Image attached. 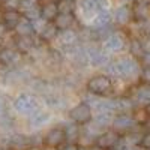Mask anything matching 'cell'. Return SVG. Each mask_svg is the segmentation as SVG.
<instances>
[{
	"label": "cell",
	"instance_id": "obj_1",
	"mask_svg": "<svg viewBox=\"0 0 150 150\" xmlns=\"http://www.w3.org/2000/svg\"><path fill=\"white\" fill-rule=\"evenodd\" d=\"M108 77L119 80H131L140 74V62L132 56H120L114 60H110L104 66Z\"/></svg>",
	"mask_w": 150,
	"mask_h": 150
},
{
	"label": "cell",
	"instance_id": "obj_2",
	"mask_svg": "<svg viewBox=\"0 0 150 150\" xmlns=\"http://www.w3.org/2000/svg\"><path fill=\"white\" fill-rule=\"evenodd\" d=\"M86 90H87V93H90L93 96L105 98V96L112 93V90H114V83H112V80L107 74H96L87 80Z\"/></svg>",
	"mask_w": 150,
	"mask_h": 150
},
{
	"label": "cell",
	"instance_id": "obj_3",
	"mask_svg": "<svg viewBox=\"0 0 150 150\" xmlns=\"http://www.w3.org/2000/svg\"><path fill=\"white\" fill-rule=\"evenodd\" d=\"M110 0H77L75 14H78V17H81L86 21V24H89L98 12L110 9Z\"/></svg>",
	"mask_w": 150,
	"mask_h": 150
},
{
	"label": "cell",
	"instance_id": "obj_4",
	"mask_svg": "<svg viewBox=\"0 0 150 150\" xmlns=\"http://www.w3.org/2000/svg\"><path fill=\"white\" fill-rule=\"evenodd\" d=\"M12 105H14V110L20 116H26V117H30L33 112H36L39 110V101H38V98L30 95V93H20L14 99V104Z\"/></svg>",
	"mask_w": 150,
	"mask_h": 150
},
{
	"label": "cell",
	"instance_id": "obj_5",
	"mask_svg": "<svg viewBox=\"0 0 150 150\" xmlns=\"http://www.w3.org/2000/svg\"><path fill=\"white\" fill-rule=\"evenodd\" d=\"M126 45V38H125L122 33H117V32H111L105 39L102 41V51L107 53L108 56L111 54H116V53H120L122 50Z\"/></svg>",
	"mask_w": 150,
	"mask_h": 150
},
{
	"label": "cell",
	"instance_id": "obj_6",
	"mask_svg": "<svg viewBox=\"0 0 150 150\" xmlns=\"http://www.w3.org/2000/svg\"><path fill=\"white\" fill-rule=\"evenodd\" d=\"M120 144V134L114 129H107L95 137V147L99 150H112Z\"/></svg>",
	"mask_w": 150,
	"mask_h": 150
},
{
	"label": "cell",
	"instance_id": "obj_7",
	"mask_svg": "<svg viewBox=\"0 0 150 150\" xmlns=\"http://www.w3.org/2000/svg\"><path fill=\"white\" fill-rule=\"evenodd\" d=\"M68 114H69L71 122L77 123V125H86L92 120L93 111H92V107L87 102H80L77 105H74Z\"/></svg>",
	"mask_w": 150,
	"mask_h": 150
},
{
	"label": "cell",
	"instance_id": "obj_8",
	"mask_svg": "<svg viewBox=\"0 0 150 150\" xmlns=\"http://www.w3.org/2000/svg\"><path fill=\"white\" fill-rule=\"evenodd\" d=\"M86 56H87V63L95 68H104L110 62V56L104 53L102 48L98 45L86 47Z\"/></svg>",
	"mask_w": 150,
	"mask_h": 150
},
{
	"label": "cell",
	"instance_id": "obj_9",
	"mask_svg": "<svg viewBox=\"0 0 150 150\" xmlns=\"http://www.w3.org/2000/svg\"><path fill=\"white\" fill-rule=\"evenodd\" d=\"M23 60V54L15 47H3L0 50V65L11 69L17 68Z\"/></svg>",
	"mask_w": 150,
	"mask_h": 150
},
{
	"label": "cell",
	"instance_id": "obj_10",
	"mask_svg": "<svg viewBox=\"0 0 150 150\" xmlns=\"http://www.w3.org/2000/svg\"><path fill=\"white\" fill-rule=\"evenodd\" d=\"M137 125V119L131 114V112H120L116 117H112L111 122V128L116 132H129L135 128Z\"/></svg>",
	"mask_w": 150,
	"mask_h": 150
},
{
	"label": "cell",
	"instance_id": "obj_11",
	"mask_svg": "<svg viewBox=\"0 0 150 150\" xmlns=\"http://www.w3.org/2000/svg\"><path fill=\"white\" fill-rule=\"evenodd\" d=\"M66 141L65 138V131L63 128H53L47 132V135L44 137V144L51 147V149H56V147H60Z\"/></svg>",
	"mask_w": 150,
	"mask_h": 150
},
{
	"label": "cell",
	"instance_id": "obj_12",
	"mask_svg": "<svg viewBox=\"0 0 150 150\" xmlns=\"http://www.w3.org/2000/svg\"><path fill=\"white\" fill-rule=\"evenodd\" d=\"M134 14H132V9L129 6V3H122L120 6L116 8V11L112 12V20H114L117 24L120 26H126V24L132 20Z\"/></svg>",
	"mask_w": 150,
	"mask_h": 150
},
{
	"label": "cell",
	"instance_id": "obj_13",
	"mask_svg": "<svg viewBox=\"0 0 150 150\" xmlns=\"http://www.w3.org/2000/svg\"><path fill=\"white\" fill-rule=\"evenodd\" d=\"M112 20V14L110 9H104L101 12H98V14L92 18V21L87 24L90 30H96V29H101V27H107L110 26V23Z\"/></svg>",
	"mask_w": 150,
	"mask_h": 150
},
{
	"label": "cell",
	"instance_id": "obj_14",
	"mask_svg": "<svg viewBox=\"0 0 150 150\" xmlns=\"http://www.w3.org/2000/svg\"><path fill=\"white\" fill-rule=\"evenodd\" d=\"M56 41L59 42L60 48L62 47H71L74 44H77L80 41V36L78 32L74 30V29H65V30H59Z\"/></svg>",
	"mask_w": 150,
	"mask_h": 150
},
{
	"label": "cell",
	"instance_id": "obj_15",
	"mask_svg": "<svg viewBox=\"0 0 150 150\" xmlns=\"http://www.w3.org/2000/svg\"><path fill=\"white\" fill-rule=\"evenodd\" d=\"M8 146L12 150H27L30 146V137L23 135V134H14L9 137L8 140Z\"/></svg>",
	"mask_w": 150,
	"mask_h": 150
},
{
	"label": "cell",
	"instance_id": "obj_16",
	"mask_svg": "<svg viewBox=\"0 0 150 150\" xmlns=\"http://www.w3.org/2000/svg\"><path fill=\"white\" fill-rule=\"evenodd\" d=\"M77 21V15L75 14H57V17L51 21L57 30H65V29H72V26Z\"/></svg>",
	"mask_w": 150,
	"mask_h": 150
},
{
	"label": "cell",
	"instance_id": "obj_17",
	"mask_svg": "<svg viewBox=\"0 0 150 150\" xmlns=\"http://www.w3.org/2000/svg\"><path fill=\"white\" fill-rule=\"evenodd\" d=\"M29 120H30V126L32 128H35V129L42 128V126H45L50 120H51V112L39 108L36 112H33V114L29 117Z\"/></svg>",
	"mask_w": 150,
	"mask_h": 150
},
{
	"label": "cell",
	"instance_id": "obj_18",
	"mask_svg": "<svg viewBox=\"0 0 150 150\" xmlns=\"http://www.w3.org/2000/svg\"><path fill=\"white\" fill-rule=\"evenodd\" d=\"M23 18V14L20 11H15V9H6L5 14H3V20L2 23L9 29V30H14V27L18 24V21Z\"/></svg>",
	"mask_w": 150,
	"mask_h": 150
},
{
	"label": "cell",
	"instance_id": "obj_19",
	"mask_svg": "<svg viewBox=\"0 0 150 150\" xmlns=\"http://www.w3.org/2000/svg\"><path fill=\"white\" fill-rule=\"evenodd\" d=\"M35 47H36V42L33 41V36H18V39L15 42V48L21 54H29Z\"/></svg>",
	"mask_w": 150,
	"mask_h": 150
},
{
	"label": "cell",
	"instance_id": "obj_20",
	"mask_svg": "<svg viewBox=\"0 0 150 150\" xmlns=\"http://www.w3.org/2000/svg\"><path fill=\"white\" fill-rule=\"evenodd\" d=\"M39 9H41V17L44 18V20H47V21H53L56 17H57V14H59V9H57V3L56 2H47L45 5H42V6H39Z\"/></svg>",
	"mask_w": 150,
	"mask_h": 150
},
{
	"label": "cell",
	"instance_id": "obj_21",
	"mask_svg": "<svg viewBox=\"0 0 150 150\" xmlns=\"http://www.w3.org/2000/svg\"><path fill=\"white\" fill-rule=\"evenodd\" d=\"M15 33L18 36H33L35 32H33V26H32V21H29L27 18H21L18 21V24L14 27Z\"/></svg>",
	"mask_w": 150,
	"mask_h": 150
},
{
	"label": "cell",
	"instance_id": "obj_22",
	"mask_svg": "<svg viewBox=\"0 0 150 150\" xmlns=\"http://www.w3.org/2000/svg\"><path fill=\"white\" fill-rule=\"evenodd\" d=\"M80 125H77V123H69V125H66V126L63 128V131H65V138H66V141L68 143H75V141H78L80 140V137H81V132H80Z\"/></svg>",
	"mask_w": 150,
	"mask_h": 150
},
{
	"label": "cell",
	"instance_id": "obj_23",
	"mask_svg": "<svg viewBox=\"0 0 150 150\" xmlns=\"http://www.w3.org/2000/svg\"><path fill=\"white\" fill-rule=\"evenodd\" d=\"M114 108H116V112H131L135 108V104L129 98H116Z\"/></svg>",
	"mask_w": 150,
	"mask_h": 150
},
{
	"label": "cell",
	"instance_id": "obj_24",
	"mask_svg": "<svg viewBox=\"0 0 150 150\" xmlns=\"http://www.w3.org/2000/svg\"><path fill=\"white\" fill-rule=\"evenodd\" d=\"M57 33H59V30L56 29L54 24L50 21V23L47 24V27L39 33V38H41L42 41H45V42H53V41H56Z\"/></svg>",
	"mask_w": 150,
	"mask_h": 150
},
{
	"label": "cell",
	"instance_id": "obj_25",
	"mask_svg": "<svg viewBox=\"0 0 150 150\" xmlns=\"http://www.w3.org/2000/svg\"><path fill=\"white\" fill-rule=\"evenodd\" d=\"M56 3H57V9L60 14H75L77 0H59Z\"/></svg>",
	"mask_w": 150,
	"mask_h": 150
},
{
	"label": "cell",
	"instance_id": "obj_26",
	"mask_svg": "<svg viewBox=\"0 0 150 150\" xmlns=\"http://www.w3.org/2000/svg\"><path fill=\"white\" fill-rule=\"evenodd\" d=\"M129 53L132 57H135L138 60L143 53H144V48H143V44H141V39H132L131 44H129Z\"/></svg>",
	"mask_w": 150,
	"mask_h": 150
},
{
	"label": "cell",
	"instance_id": "obj_27",
	"mask_svg": "<svg viewBox=\"0 0 150 150\" xmlns=\"http://www.w3.org/2000/svg\"><path fill=\"white\" fill-rule=\"evenodd\" d=\"M137 101L144 105L150 102V84H144L137 90Z\"/></svg>",
	"mask_w": 150,
	"mask_h": 150
},
{
	"label": "cell",
	"instance_id": "obj_28",
	"mask_svg": "<svg viewBox=\"0 0 150 150\" xmlns=\"http://www.w3.org/2000/svg\"><path fill=\"white\" fill-rule=\"evenodd\" d=\"M50 21H47V20H44L42 17H39V18H36V20H33L32 21V26H33V32H35V35H39L45 27H47V24H48Z\"/></svg>",
	"mask_w": 150,
	"mask_h": 150
},
{
	"label": "cell",
	"instance_id": "obj_29",
	"mask_svg": "<svg viewBox=\"0 0 150 150\" xmlns=\"http://www.w3.org/2000/svg\"><path fill=\"white\" fill-rule=\"evenodd\" d=\"M125 146L126 147H135V146H140V141H141V134H129L128 137H125Z\"/></svg>",
	"mask_w": 150,
	"mask_h": 150
},
{
	"label": "cell",
	"instance_id": "obj_30",
	"mask_svg": "<svg viewBox=\"0 0 150 150\" xmlns=\"http://www.w3.org/2000/svg\"><path fill=\"white\" fill-rule=\"evenodd\" d=\"M23 17L27 18L29 21H33V20H36V18H39V17H41V9H39V6L36 5L35 8H30L29 11L23 12Z\"/></svg>",
	"mask_w": 150,
	"mask_h": 150
},
{
	"label": "cell",
	"instance_id": "obj_31",
	"mask_svg": "<svg viewBox=\"0 0 150 150\" xmlns=\"http://www.w3.org/2000/svg\"><path fill=\"white\" fill-rule=\"evenodd\" d=\"M20 2L21 0H2V5H5L6 9H20Z\"/></svg>",
	"mask_w": 150,
	"mask_h": 150
},
{
	"label": "cell",
	"instance_id": "obj_32",
	"mask_svg": "<svg viewBox=\"0 0 150 150\" xmlns=\"http://www.w3.org/2000/svg\"><path fill=\"white\" fill-rule=\"evenodd\" d=\"M140 146H141L144 150H150V131H147L146 134H143V135H141Z\"/></svg>",
	"mask_w": 150,
	"mask_h": 150
},
{
	"label": "cell",
	"instance_id": "obj_33",
	"mask_svg": "<svg viewBox=\"0 0 150 150\" xmlns=\"http://www.w3.org/2000/svg\"><path fill=\"white\" fill-rule=\"evenodd\" d=\"M138 62L141 63L143 68H150V51H144L143 56L138 59Z\"/></svg>",
	"mask_w": 150,
	"mask_h": 150
},
{
	"label": "cell",
	"instance_id": "obj_34",
	"mask_svg": "<svg viewBox=\"0 0 150 150\" xmlns=\"http://www.w3.org/2000/svg\"><path fill=\"white\" fill-rule=\"evenodd\" d=\"M140 77L144 84H150V68H143L140 71Z\"/></svg>",
	"mask_w": 150,
	"mask_h": 150
},
{
	"label": "cell",
	"instance_id": "obj_35",
	"mask_svg": "<svg viewBox=\"0 0 150 150\" xmlns=\"http://www.w3.org/2000/svg\"><path fill=\"white\" fill-rule=\"evenodd\" d=\"M9 33V29L5 26V24L0 21V39H3V38H6V35Z\"/></svg>",
	"mask_w": 150,
	"mask_h": 150
},
{
	"label": "cell",
	"instance_id": "obj_36",
	"mask_svg": "<svg viewBox=\"0 0 150 150\" xmlns=\"http://www.w3.org/2000/svg\"><path fill=\"white\" fill-rule=\"evenodd\" d=\"M78 147H80V146H77L75 143H66L60 150H78Z\"/></svg>",
	"mask_w": 150,
	"mask_h": 150
},
{
	"label": "cell",
	"instance_id": "obj_37",
	"mask_svg": "<svg viewBox=\"0 0 150 150\" xmlns=\"http://www.w3.org/2000/svg\"><path fill=\"white\" fill-rule=\"evenodd\" d=\"M128 149H129V147H126V146H120V144H119V146H116L112 150H128Z\"/></svg>",
	"mask_w": 150,
	"mask_h": 150
},
{
	"label": "cell",
	"instance_id": "obj_38",
	"mask_svg": "<svg viewBox=\"0 0 150 150\" xmlns=\"http://www.w3.org/2000/svg\"><path fill=\"white\" fill-rule=\"evenodd\" d=\"M144 111H146V114H147V116H150V102H149V104H146Z\"/></svg>",
	"mask_w": 150,
	"mask_h": 150
},
{
	"label": "cell",
	"instance_id": "obj_39",
	"mask_svg": "<svg viewBox=\"0 0 150 150\" xmlns=\"http://www.w3.org/2000/svg\"><path fill=\"white\" fill-rule=\"evenodd\" d=\"M3 111H5V107H3V101H2V98H0V116L3 114Z\"/></svg>",
	"mask_w": 150,
	"mask_h": 150
},
{
	"label": "cell",
	"instance_id": "obj_40",
	"mask_svg": "<svg viewBox=\"0 0 150 150\" xmlns=\"http://www.w3.org/2000/svg\"><path fill=\"white\" fill-rule=\"evenodd\" d=\"M132 2H137V0H125V3H132Z\"/></svg>",
	"mask_w": 150,
	"mask_h": 150
},
{
	"label": "cell",
	"instance_id": "obj_41",
	"mask_svg": "<svg viewBox=\"0 0 150 150\" xmlns=\"http://www.w3.org/2000/svg\"><path fill=\"white\" fill-rule=\"evenodd\" d=\"M128 150H138V149H135V147H129Z\"/></svg>",
	"mask_w": 150,
	"mask_h": 150
},
{
	"label": "cell",
	"instance_id": "obj_42",
	"mask_svg": "<svg viewBox=\"0 0 150 150\" xmlns=\"http://www.w3.org/2000/svg\"><path fill=\"white\" fill-rule=\"evenodd\" d=\"M90 150H99V149H98V147H93V149H90Z\"/></svg>",
	"mask_w": 150,
	"mask_h": 150
},
{
	"label": "cell",
	"instance_id": "obj_43",
	"mask_svg": "<svg viewBox=\"0 0 150 150\" xmlns=\"http://www.w3.org/2000/svg\"><path fill=\"white\" fill-rule=\"evenodd\" d=\"M78 150H86V149L84 147H78Z\"/></svg>",
	"mask_w": 150,
	"mask_h": 150
},
{
	"label": "cell",
	"instance_id": "obj_44",
	"mask_svg": "<svg viewBox=\"0 0 150 150\" xmlns=\"http://www.w3.org/2000/svg\"><path fill=\"white\" fill-rule=\"evenodd\" d=\"M0 6H2V0H0Z\"/></svg>",
	"mask_w": 150,
	"mask_h": 150
},
{
	"label": "cell",
	"instance_id": "obj_45",
	"mask_svg": "<svg viewBox=\"0 0 150 150\" xmlns=\"http://www.w3.org/2000/svg\"><path fill=\"white\" fill-rule=\"evenodd\" d=\"M0 150H5V149H0Z\"/></svg>",
	"mask_w": 150,
	"mask_h": 150
},
{
	"label": "cell",
	"instance_id": "obj_46",
	"mask_svg": "<svg viewBox=\"0 0 150 150\" xmlns=\"http://www.w3.org/2000/svg\"><path fill=\"white\" fill-rule=\"evenodd\" d=\"M36 2H38V0H36Z\"/></svg>",
	"mask_w": 150,
	"mask_h": 150
}]
</instances>
